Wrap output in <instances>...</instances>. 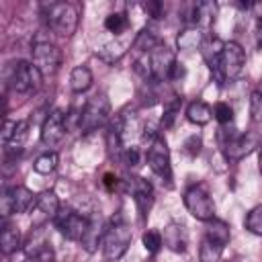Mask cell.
<instances>
[{"label": "cell", "instance_id": "6da1fadb", "mask_svg": "<svg viewBox=\"0 0 262 262\" xmlns=\"http://www.w3.org/2000/svg\"><path fill=\"white\" fill-rule=\"evenodd\" d=\"M47 27L59 37H72L78 29V8L70 2H49L43 6Z\"/></svg>", "mask_w": 262, "mask_h": 262}, {"label": "cell", "instance_id": "7a4b0ae2", "mask_svg": "<svg viewBox=\"0 0 262 262\" xmlns=\"http://www.w3.org/2000/svg\"><path fill=\"white\" fill-rule=\"evenodd\" d=\"M131 239H133V233L129 229V225L119 217V219H113L106 229H104V235H102V254L106 260L115 262L119 258L125 256V252L129 250L131 246Z\"/></svg>", "mask_w": 262, "mask_h": 262}, {"label": "cell", "instance_id": "3957f363", "mask_svg": "<svg viewBox=\"0 0 262 262\" xmlns=\"http://www.w3.org/2000/svg\"><path fill=\"white\" fill-rule=\"evenodd\" d=\"M108 117H111V102H108L106 94L98 92L92 98H88V102L80 111L78 129L82 133H92V131L100 129L102 125H106Z\"/></svg>", "mask_w": 262, "mask_h": 262}, {"label": "cell", "instance_id": "277c9868", "mask_svg": "<svg viewBox=\"0 0 262 262\" xmlns=\"http://www.w3.org/2000/svg\"><path fill=\"white\" fill-rule=\"evenodd\" d=\"M184 207L199 221L207 223V221L215 219V203H213V196L205 184H192L190 188H186Z\"/></svg>", "mask_w": 262, "mask_h": 262}, {"label": "cell", "instance_id": "5b68a950", "mask_svg": "<svg viewBox=\"0 0 262 262\" xmlns=\"http://www.w3.org/2000/svg\"><path fill=\"white\" fill-rule=\"evenodd\" d=\"M33 66L43 74V76H53L59 66H61V49L51 43L49 39L45 37H37L35 43H33Z\"/></svg>", "mask_w": 262, "mask_h": 262}, {"label": "cell", "instance_id": "8992f818", "mask_svg": "<svg viewBox=\"0 0 262 262\" xmlns=\"http://www.w3.org/2000/svg\"><path fill=\"white\" fill-rule=\"evenodd\" d=\"M145 160L149 170L160 176L162 180H166L168 184H172V166H170V149L166 139L158 133L145 147Z\"/></svg>", "mask_w": 262, "mask_h": 262}, {"label": "cell", "instance_id": "52a82bcc", "mask_svg": "<svg viewBox=\"0 0 262 262\" xmlns=\"http://www.w3.org/2000/svg\"><path fill=\"white\" fill-rule=\"evenodd\" d=\"M53 223H55V227L59 229V233H61L66 239H70V242H80V239L84 237L88 225H90V217L84 215V213H80V211H74V209H70V207H61L59 213L55 215Z\"/></svg>", "mask_w": 262, "mask_h": 262}, {"label": "cell", "instance_id": "ba28073f", "mask_svg": "<svg viewBox=\"0 0 262 262\" xmlns=\"http://www.w3.org/2000/svg\"><path fill=\"white\" fill-rule=\"evenodd\" d=\"M219 143H221L227 160H242L244 156L254 151V147H260L256 133H235V131H227V129L219 131Z\"/></svg>", "mask_w": 262, "mask_h": 262}, {"label": "cell", "instance_id": "9c48e42d", "mask_svg": "<svg viewBox=\"0 0 262 262\" xmlns=\"http://www.w3.org/2000/svg\"><path fill=\"white\" fill-rule=\"evenodd\" d=\"M246 70V51L235 41H225L221 51V72L225 82H233L244 76Z\"/></svg>", "mask_w": 262, "mask_h": 262}, {"label": "cell", "instance_id": "30bf717a", "mask_svg": "<svg viewBox=\"0 0 262 262\" xmlns=\"http://www.w3.org/2000/svg\"><path fill=\"white\" fill-rule=\"evenodd\" d=\"M43 74L29 61H16L10 74V88L16 94H29L35 92L41 86Z\"/></svg>", "mask_w": 262, "mask_h": 262}, {"label": "cell", "instance_id": "8fae6325", "mask_svg": "<svg viewBox=\"0 0 262 262\" xmlns=\"http://www.w3.org/2000/svg\"><path fill=\"white\" fill-rule=\"evenodd\" d=\"M176 63V55L174 51L160 43L151 53H149V72H151V80L154 82H164L170 78V72Z\"/></svg>", "mask_w": 262, "mask_h": 262}, {"label": "cell", "instance_id": "7c38bea8", "mask_svg": "<svg viewBox=\"0 0 262 262\" xmlns=\"http://www.w3.org/2000/svg\"><path fill=\"white\" fill-rule=\"evenodd\" d=\"M66 131H68V125H66V115L61 108H55L51 111L43 125H41V141L47 145V147H55L63 141L66 137Z\"/></svg>", "mask_w": 262, "mask_h": 262}, {"label": "cell", "instance_id": "4fadbf2b", "mask_svg": "<svg viewBox=\"0 0 262 262\" xmlns=\"http://www.w3.org/2000/svg\"><path fill=\"white\" fill-rule=\"evenodd\" d=\"M223 43H225V41H221V39H217V37H211V39H205L203 45H201L205 63H207L211 76L215 78V82H217L219 86L225 84V78H223V72H221V51H223Z\"/></svg>", "mask_w": 262, "mask_h": 262}, {"label": "cell", "instance_id": "5bb4252c", "mask_svg": "<svg viewBox=\"0 0 262 262\" xmlns=\"http://www.w3.org/2000/svg\"><path fill=\"white\" fill-rule=\"evenodd\" d=\"M127 188L133 194V201H135L139 213L145 217L149 213L151 205H154V188H151V184L141 176H133V178L127 180Z\"/></svg>", "mask_w": 262, "mask_h": 262}, {"label": "cell", "instance_id": "9a60e30c", "mask_svg": "<svg viewBox=\"0 0 262 262\" xmlns=\"http://www.w3.org/2000/svg\"><path fill=\"white\" fill-rule=\"evenodd\" d=\"M162 242L164 246L174 252V254H184L186 248H188V231L182 223H168L164 227V233H162Z\"/></svg>", "mask_w": 262, "mask_h": 262}, {"label": "cell", "instance_id": "2e32d148", "mask_svg": "<svg viewBox=\"0 0 262 262\" xmlns=\"http://www.w3.org/2000/svg\"><path fill=\"white\" fill-rule=\"evenodd\" d=\"M4 192L10 201L12 213H27L37 203V196L27 186H10V188H4Z\"/></svg>", "mask_w": 262, "mask_h": 262}, {"label": "cell", "instance_id": "e0dca14e", "mask_svg": "<svg viewBox=\"0 0 262 262\" xmlns=\"http://www.w3.org/2000/svg\"><path fill=\"white\" fill-rule=\"evenodd\" d=\"M217 14H219L217 2L203 0V2H199V4L192 6V18H190V20H192L199 29H209V27L215 23Z\"/></svg>", "mask_w": 262, "mask_h": 262}, {"label": "cell", "instance_id": "ac0fdd59", "mask_svg": "<svg viewBox=\"0 0 262 262\" xmlns=\"http://www.w3.org/2000/svg\"><path fill=\"white\" fill-rule=\"evenodd\" d=\"M104 229H106V225H102L100 217L92 215V217H90V225H88V229H86L84 237L80 239L82 248H84L86 252H90V254H92V252H96V248L102 244V235H104Z\"/></svg>", "mask_w": 262, "mask_h": 262}, {"label": "cell", "instance_id": "d6986e66", "mask_svg": "<svg viewBox=\"0 0 262 262\" xmlns=\"http://www.w3.org/2000/svg\"><path fill=\"white\" fill-rule=\"evenodd\" d=\"M203 33L199 27H186L184 31L178 33L176 37V47L180 51H192V49H201L203 45Z\"/></svg>", "mask_w": 262, "mask_h": 262}, {"label": "cell", "instance_id": "ffe728a7", "mask_svg": "<svg viewBox=\"0 0 262 262\" xmlns=\"http://www.w3.org/2000/svg\"><path fill=\"white\" fill-rule=\"evenodd\" d=\"M160 43H162V41L156 37L154 31H149V29H141V31L137 33V37L133 39L131 47H133L135 55H149Z\"/></svg>", "mask_w": 262, "mask_h": 262}, {"label": "cell", "instance_id": "44dd1931", "mask_svg": "<svg viewBox=\"0 0 262 262\" xmlns=\"http://www.w3.org/2000/svg\"><path fill=\"white\" fill-rule=\"evenodd\" d=\"M0 248H2L4 256L12 254L20 248V231H18V227L10 225L8 221H4L2 231H0Z\"/></svg>", "mask_w": 262, "mask_h": 262}, {"label": "cell", "instance_id": "7402d4cb", "mask_svg": "<svg viewBox=\"0 0 262 262\" xmlns=\"http://www.w3.org/2000/svg\"><path fill=\"white\" fill-rule=\"evenodd\" d=\"M92 82H94L92 72H90V68H86V66H76V68L72 70V74H70V88H72L76 94L86 92V90L92 86Z\"/></svg>", "mask_w": 262, "mask_h": 262}, {"label": "cell", "instance_id": "603a6c76", "mask_svg": "<svg viewBox=\"0 0 262 262\" xmlns=\"http://www.w3.org/2000/svg\"><path fill=\"white\" fill-rule=\"evenodd\" d=\"M213 117V108L205 100H192L186 106V119L194 125H207Z\"/></svg>", "mask_w": 262, "mask_h": 262}, {"label": "cell", "instance_id": "cb8c5ba5", "mask_svg": "<svg viewBox=\"0 0 262 262\" xmlns=\"http://www.w3.org/2000/svg\"><path fill=\"white\" fill-rule=\"evenodd\" d=\"M35 207L49 219H55V215L59 213L61 205H59V199L55 194V190H43L41 194H37V203Z\"/></svg>", "mask_w": 262, "mask_h": 262}, {"label": "cell", "instance_id": "d4e9b609", "mask_svg": "<svg viewBox=\"0 0 262 262\" xmlns=\"http://www.w3.org/2000/svg\"><path fill=\"white\" fill-rule=\"evenodd\" d=\"M129 45H131L129 41H113V43L102 45V47L96 51V55H98L102 61H106V63H115V61H119V59L125 55V51H127Z\"/></svg>", "mask_w": 262, "mask_h": 262}, {"label": "cell", "instance_id": "484cf974", "mask_svg": "<svg viewBox=\"0 0 262 262\" xmlns=\"http://www.w3.org/2000/svg\"><path fill=\"white\" fill-rule=\"evenodd\" d=\"M223 244H219V242H215L213 237H209V235H205L203 237V242H201V248H199V258H201V262H219V258H221V254H223Z\"/></svg>", "mask_w": 262, "mask_h": 262}, {"label": "cell", "instance_id": "4316f807", "mask_svg": "<svg viewBox=\"0 0 262 262\" xmlns=\"http://www.w3.org/2000/svg\"><path fill=\"white\" fill-rule=\"evenodd\" d=\"M205 235H209V237H213L215 242L227 246V242H229V237H231V231H229V225H227L225 221H221V219H211V221H207Z\"/></svg>", "mask_w": 262, "mask_h": 262}, {"label": "cell", "instance_id": "83f0119b", "mask_svg": "<svg viewBox=\"0 0 262 262\" xmlns=\"http://www.w3.org/2000/svg\"><path fill=\"white\" fill-rule=\"evenodd\" d=\"M104 29L113 35H121L129 29V18L125 12H111L106 18H104Z\"/></svg>", "mask_w": 262, "mask_h": 262}, {"label": "cell", "instance_id": "f1b7e54d", "mask_svg": "<svg viewBox=\"0 0 262 262\" xmlns=\"http://www.w3.org/2000/svg\"><path fill=\"white\" fill-rule=\"evenodd\" d=\"M27 135H29V121H18V123H16V129H14L12 139L4 145V151H6V149L23 151V145H25V141H27Z\"/></svg>", "mask_w": 262, "mask_h": 262}, {"label": "cell", "instance_id": "f546056e", "mask_svg": "<svg viewBox=\"0 0 262 262\" xmlns=\"http://www.w3.org/2000/svg\"><path fill=\"white\" fill-rule=\"evenodd\" d=\"M57 162H59V156L55 151H45L35 160L33 168H35L37 174H49V172H53L57 168Z\"/></svg>", "mask_w": 262, "mask_h": 262}, {"label": "cell", "instance_id": "4dcf8cb0", "mask_svg": "<svg viewBox=\"0 0 262 262\" xmlns=\"http://www.w3.org/2000/svg\"><path fill=\"white\" fill-rule=\"evenodd\" d=\"M244 225L250 233L254 235H262V205H256L244 219Z\"/></svg>", "mask_w": 262, "mask_h": 262}, {"label": "cell", "instance_id": "1f68e13d", "mask_svg": "<svg viewBox=\"0 0 262 262\" xmlns=\"http://www.w3.org/2000/svg\"><path fill=\"white\" fill-rule=\"evenodd\" d=\"M141 242H143V248H145L149 254H158L160 248L164 246V242H162V233L156 231V229H147V231L141 235Z\"/></svg>", "mask_w": 262, "mask_h": 262}, {"label": "cell", "instance_id": "d6a6232c", "mask_svg": "<svg viewBox=\"0 0 262 262\" xmlns=\"http://www.w3.org/2000/svg\"><path fill=\"white\" fill-rule=\"evenodd\" d=\"M250 119L254 123H262V92L254 90L250 94Z\"/></svg>", "mask_w": 262, "mask_h": 262}, {"label": "cell", "instance_id": "836d02e7", "mask_svg": "<svg viewBox=\"0 0 262 262\" xmlns=\"http://www.w3.org/2000/svg\"><path fill=\"white\" fill-rule=\"evenodd\" d=\"M213 117L221 123V125H229L233 121V108L227 102H217L213 106Z\"/></svg>", "mask_w": 262, "mask_h": 262}, {"label": "cell", "instance_id": "e575fe53", "mask_svg": "<svg viewBox=\"0 0 262 262\" xmlns=\"http://www.w3.org/2000/svg\"><path fill=\"white\" fill-rule=\"evenodd\" d=\"M27 256H29L31 262H53V260H55L53 248H51L49 244H45V246H41V248H37V250H33V252H29Z\"/></svg>", "mask_w": 262, "mask_h": 262}, {"label": "cell", "instance_id": "d590c367", "mask_svg": "<svg viewBox=\"0 0 262 262\" xmlns=\"http://www.w3.org/2000/svg\"><path fill=\"white\" fill-rule=\"evenodd\" d=\"M184 154L186 156H190V158H196L199 154H201V147H203V141H201V137L196 135V133H192V135H188L186 139H184Z\"/></svg>", "mask_w": 262, "mask_h": 262}, {"label": "cell", "instance_id": "8d00e7d4", "mask_svg": "<svg viewBox=\"0 0 262 262\" xmlns=\"http://www.w3.org/2000/svg\"><path fill=\"white\" fill-rule=\"evenodd\" d=\"M180 108V98H174L166 108H164V117H162V127H172L174 125V119H176V113Z\"/></svg>", "mask_w": 262, "mask_h": 262}, {"label": "cell", "instance_id": "74e56055", "mask_svg": "<svg viewBox=\"0 0 262 262\" xmlns=\"http://www.w3.org/2000/svg\"><path fill=\"white\" fill-rule=\"evenodd\" d=\"M141 6H143V10L147 12V16H151V18H160V16L164 14V4L158 2V0H147V2H143Z\"/></svg>", "mask_w": 262, "mask_h": 262}, {"label": "cell", "instance_id": "f35d334b", "mask_svg": "<svg viewBox=\"0 0 262 262\" xmlns=\"http://www.w3.org/2000/svg\"><path fill=\"white\" fill-rule=\"evenodd\" d=\"M16 123H18V121H10V119H4V125H2V131H0V141H2V145H6V143L12 139V135H14V129H16Z\"/></svg>", "mask_w": 262, "mask_h": 262}, {"label": "cell", "instance_id": "ab89813d", "mask_svg": "<svg viewBox=\"0 0 262 262\" xmlns=\"http://www.w3.org/2000/svg\"><path fill=\"white\" fill-rule=\"evenodd\" d=\"M123 164H127L129 168H137L139 166V149L137 147H127L125 156H123Z\"/></svg>", "mask_w": 262, "mask_h": 262}, {"label": "cell", "instance_id": "60d3db41", "mask_svg": "<svg viewBox=\"0 0 262 262\" xmlns=\"http://www.w3.org/2000/svg\"><path fill=\"white\" fill-rule=\"evenodd\" d=\"M184 76H186V68H184V63L176 61L174 68H172V72H170V78H168V80H172V82H180Z\"/></svg>", "mask_w": 262, "mask_h": 262}, {"label": "cell", "instance_id": "b9f144b4", "mask_svg": "<svg viewBox=\"0 0 262 262\" xmlns=\"http://www.w3.org/2000/svg\"><path fill=\"white\" fill-rule=\"evenodd\" d=\"M104 186H106L108 190H117V188L121 186V180H119L117 176H113V174H104Z\"/></svg>", "mask_w": 262, "mask_h": 262}, {"label": "cell", "instance_id": "7bdbcfd3", "mask_svg": "<svg viewBox=\"0 0 262 262\" xmlns=\"http://www.w3.org/2000/svg\"><path fill=\"white\" fill-rule=\"evenodd\" d=\"M250 10L254 16L262 18V0H256V2H250Z\"/></svg>", "mask_w": 262, "mask_h": 262}, {"label": "cell", "instance_id": "ee69618b", "mask_svg": "<svg viewBox=\"0 0 262 262\" xmlns=\"http://www.w3.org/2000/svg\"><path fill=\"white\" fill-rule=\"evenodd\" d=\"M256 43H258V47L262 49V18L256 20Z\"/></svg>", "mask_w": 262, "mask_h": 262}, {"label": "cell", "instance_id": "f6af8a7d", "mask_svg": "<svg viewBox=\"0 0 262 262\" xmlns=\"http://www.w3.org/2000/svg\"><path fill=\"white\" fill-rule=\"evenodd\" d=\"M258 170L262 174V143H260V149H258Z\"/></svg>", "mask_w": 262, "mask_h": 262}]
</instances>
